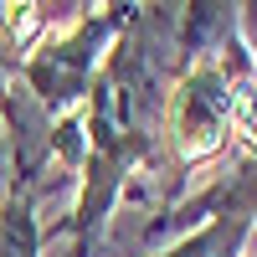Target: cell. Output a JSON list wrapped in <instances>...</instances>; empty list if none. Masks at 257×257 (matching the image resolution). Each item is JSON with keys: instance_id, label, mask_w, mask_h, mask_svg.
Listing matches in <instances>:
<instances>
[{"instance_id": "cell-1", "label": "cell", "mask_w": 257, "mask_h": 257, "mask_svg": "<svg viewBox=\"0 0 257 257\" xmlns=\"http://www.w3.org/2000/svg\"><path fill=\"white\" fill-rule=\"evenodd\" d=\"M139 0H93L72 26L47 31L36 41V52L26 57V67L16 77L26 82V93L47 108L52 118L72 113L88 103V88L103 67V52L113 47V36L123 31V21L134 16Z\"/></svg>"}, {"instance_id": "cell-2", "label": "cell", "mask_w": 257, "mask_h": 257, "mask_svg": "<svg viewBox=\"0 0 257 257\" xmlns=\"http://www.w3.org/2000/svg\"><path fill=\"white\" fill-rule=\"evenodd\" d=\"M57 175V170H52ZM6 180V201H0V257H41V196L47 180Z\"/></svg>"}, {"instance_id": "cell-3", "label": "cell", "mask_w": 257, "mask_h": 257, "mask_svg": "<svg viewBox=\"0 0 257 257\" xmlns=\"http://www.w3.org/2000/svg\"><path fill=\"white\" fill-rule=\"evenodd\" d=\"M52 31L47 6L41 0H0V88L26 67L36 41Z\"/></svg>"}, {"instance_id": "cell-4", "label": "cell", "mask_w": 257, "mask_h": 257, "mask_svg": "<svg viewBox=\"0 0 257 257\" xmlns=\"http://www.w3.org/2000/svg\"><path fill=\"white\" fill-rule=\"evenodd\" d=\"M0 185H6V155H0Z\"/></svg>"}]
</instances>
